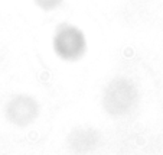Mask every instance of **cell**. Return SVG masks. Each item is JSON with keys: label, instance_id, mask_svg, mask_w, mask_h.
Masks as SVG:
<instances>
[{"label": "cell", "instance_id": "obj_3", "mask_svg": "<svg viewBox=\"0 0 163 155\" xmlns=\"http://www.w3.org/2000/svg\"><path fill=\"white\" fill-rule=\"evenodd\" d=\"M35 3L39 6L41 9L49 12V10L56 9V7H59V6L62 5V0H35Z\"/></svg>", "mask_w": 163, "mask_h": 155}, {"label": "cell", "instance_id": "obj_1", "mask_svg": "<svg viewBox=\"0 0 163 155\" xmlns=\"http://www.w3.org/2000/svg\"><path fill=\"white\" fill-rule=\"evenodd\" d=\"M54 48L58 57L65 61H75L85 52V38L78 28L72 25H61L54 38Z\"/></svg>", "mask_w": 163, "mask_h": 155}, {"label": "cell", "instance_id": "obj_2", "mask_svg": "<svg viewBox=\"0 0 163 155\" xmlns=\"http://www.w3.org/2000/svg\"><path fill=\"white\" fill-rule=\"evenodd\" d=\"M111 87L114 88V91H108L106 96L107 109L114 113L128 112V109L133 107L134 100V91H130L132 86L128 81H114Z\"/></svg>", "mask_w": 163, "mask_h": 155}]
</instances>
